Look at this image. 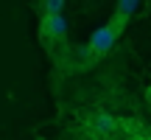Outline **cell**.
<instances>
[{"label":"cell","mask_w":151,"mask_h":140,"mask_svg":"<svg viewBox=\"0 0 151 140\" xmlns=\"http://www.w3.org/2000/svg\"><path fill=\"white\" fill-rule=\"evenodd\" d=\"M123 17H118L115 22H109V25H104V28H98V31H92V37H90V51L92 53H106L109 48L115 45V39H118V31H120V25H123Z\"/></svg>","instance_id":"6da1fadb"},{"label":"cell","mask_w":151,"mask_h":140,"mask_svg":"<svg viewBox=\"0 0 151 140\" xmlns=\"http://www.w3.org/2000/svg\"><path fill=\"white\" fill-rule=\"evenodd\" d=\"M42 34L45 37H53V39H62L67 34V20L62 14H53V17H45V25H42Z\"/></svg>","instance_id":"7a4b0ae2"},{"label":"cell","mask_w":151,"mask_h":140,"mask_svg":"<svg viewBox=\"0 0 151 140\" xmlns=\"http://www.w3.org/2000/svg\"><path fill=\"white\" fill-rule=\"evenodd\" d=\"M140 3H143V0H118V17L129 20V17L140 9Z\"/></svg>","instance_id":"3957f363"},{"label":"cell","mask_w":151,"mask_h":140,"mask_svg":"<svg viewBox=\"0 0 151 140\" xmlns=\"http://www.w3.org/2000/svg\"><path fill=\"white\" fill-rule=\"evenodd\" d=\"M92 126H95L98 132H109L115 126V121L109 118V115H104V112H95V115H92Z\"/></svg>","instance_id":"277c9868"},{"label":"cell","mask_w":151,"mask_h":140,"mask_svg":"<svg viewBox=\"0 0 151 140\" xmlns=\"http://www.w3.org/2000/svg\"><path fill=\"white\" fill-rule=\"evenodd\" d=\"M62 9H65V0H45V11H48V17L62 14Z\"/></svg>","instance_id":"5b68a950"}]
</instances>
